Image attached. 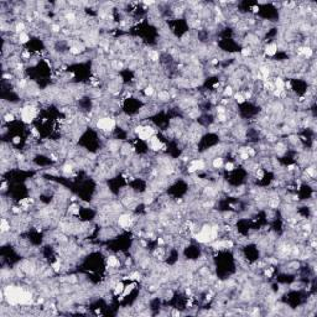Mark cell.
Returning <instances> with one entry per match:
<instances>
[{
    "mask_svg": "<svg viewBox=\"0 0 317 317\" xmlns=\"http://www.w3.org/2000/svg\"><path fill=\"white\" fill-rule=\"evenodd\" d=\"M96 128L104 134H113L117 129V121L112 117H100L96 121Z\"/></svg>",
    "mask_w": 317,
    "mask_h": 317,
    "instance_id": "1",
    "label": "cell"
}]
</instances>
